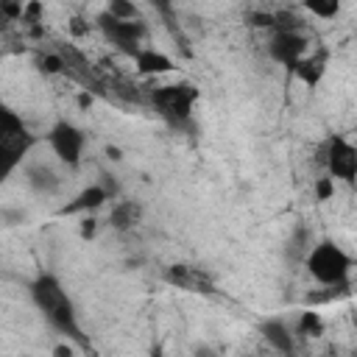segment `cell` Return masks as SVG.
<instances>
[{
    "label": "cell",
    "instance_id": "6da1fadb",
    "mask_svg": "<svg viewBox=\"0 0 357 357\" xmlns=\"http://www.w3.org/2000/svg\"><path fill=\"white\" fill-rule=\"evenodd\" d=\"M31 301L33 307L42 312V318L61 335H67L70 343H78L81 349H89V337L84 335L81 324H78V312H75V304L70 298V293L64 290L61 279L53 276V273H39L31 284Z\"/></svg>",
    "mask_w": 357,
    "mask_h": 357
},
{
    "label": "cell",
    "instance_id": "7a4b0ae2",
    "mask_svg": "<svg viewBox=\"0 0 357 357\" xmlns=\"http://www.w3.org/2000/svg\"><path fill=\"white\" fill-rule=\"evenodd\" d=\"M351 254H346L337 243L332 240H318L310 245V251L304 254V268L307 273L324 284V287H335V284H346L349 273H351Z\"/></svg>",
    "mask_w": 357,
    "mask_h": 357
},
{
    "label": "cell",
    "instance_id": "3957f363",
    "mask_svg": "<svg viewBox=\"0 0 357 357\" xmlns=\"http://www.w3.org/2000/svg\"><path fill=\"white\" fill-rule=\"evenodd\" d=\"M33 134L22 123V117L0 103V184L20 167L22 156L33 148Z\"/></svg>",
    "mask_w": 357,
    "mask_h": 357
},
{
    "label": "cell",
    "instance_id": "277c9868",
    "mask_svg": "<svg viewBox=\"0 0 357 357\" xmlns=\"http://www.w3.org/2000/svg\"><path fill=\"white\" fill-rule=\"evenodd\" d=\"M201 92L192 84H167V86H156L151 92V100L156 106V112L170 123V126H184L192 117V106L198 103Z\"/></svg>",
    "mask_w": 357,
    "mask_h": 357
},
{
    "label": "cell",
    "instance_id": "5b68a950",
    "mask_svg": "<svg viewBox=\"0 0 357 357\" xmlns=\"http://www.w3.org/2000/svg\"><path fill=\"white\" fill-rule=\"evenodd\" d=\"M321 162L329 170V178L354 181L357 178V148L346 137H329L321 148Z\"/></svg>",
    "mask_w": 357,
    "mask_h": 357
},
{
    "label": "cell",
    "instance_id": "8992f818",
    "mask_svg": "<svg viewBox=\"0 0 357 357\" xmlns=\"http://www.w3.org/2000/svg\"><path fill=\"white\" fill-rule=\"evenodd\" d=\"M84 131L78 126H73L70 120H59L50 126L47 131V145L50 151L59 156V162L70 165V167H78L81 165V153H84Z\"/></svg>",
    "mask_w": 357,
    "mask_h": 357
},
{
    "label": "cell",
    "instance_id": "52a82bcc",
    "mask_svg": "<svg viewBox=\"0 0 357 357\" xmlns=\"http://www.w3.org/2000/svg\"><path fill=\"white\" fill-rule=\"evenodd\" d=\"M98 25H100V31L106 33V39H109L112 45H117L120 50H126V53H131V56L142 47V39H145V33H148L142 22H120V20H112L109 14H100Z\"/></svg>",
    "mask_w": 357,
    "mask_h": 357
},
{
    "label": "cell",
    "instance_id": "ba28073f",
    "mask_svg": "<svg viewBox=\"0 0 357 357\" xmlns=\"http://www.w3.org/2000/svg\"><path fill=\"white\" fill-rule=\"evenodd\" d=\"M307 53V39L296 31H273L271 42H268V56L276 61V64H284L293 70V64L298 59H304Z\"/></svg>",
    "mask_w": 357,
    "mask_h": 357
},
{
    "label": "cell",
    "instance_id": "9c48e42d",
    "mask_svg": "<svg viewBox=\"0 0 357 357\" xmlns=\"http://www.w3.org/2000/svg\"><path fill=\"white\" fill-rule=\"evenodd\" d=\"M165 282L187 290V293H201V296H215V282L206 271L192 268V265H170L165 271Z\"/></svg>",
    "mask_w": 357,
    "mask_h": 357
},
{
    "label": "cell",
    "instance_id": "30bf717a",
    "mask_svg": "<svg viewBox=\"0 0 357 357\" xmlns=\"http://www.w3.org/2000/svg\"><path fill=\"white\" fill-rule=\"evenodd\" d=\"M259 335H262V340L268 343V349H271L273 354H279V357H293L296 340H293V335H290V326H287L282 318H268V321H262V324H259Z\"/></svg>",
    "mask_w": 357,
    "mask_h": 357
},
{
    "label": "cell",
    "instance_id": "8fae6325",
    "mask_svg": "<svg viewBox=\"0 0 357 357\" xmlns=\"http://www.w3.org/2000/svg\"><path fill=\"white\" fill-rule=\"evenodd\" d=\"M112 195H109V190L103 187V184H89L86 190H81L64 209H61V215H89V212H95V209H100L106 201H109Z\"/></svg>",
    "mask_w": 357,
    "mask_h": 357
},
{
    "label": "cell",
    "instance_id": "7c38bea8",
    "mask_svg": "<svg viewBox=\"0 0 357 357\" xmlns=\"http://www.w3.org/2000/svg\"><path fill=\"white\" fill-rule=\"evenodd\" d=\"M326 61H329V50L326 47H318L312 56H304L293 64V73L298 81H304L307 86H318V81L324 78L326 73Z\"/></svg>",
    "mask_w": 357,
    "mask_h": 357
},
{
    "label": "cell",
    "instance_id": "4fadbf2b",
    "mask_svg": "<svg viewBox=\"0 0 357 357\" xmlns=\"http://www.w3.org/2000/svg\"><path fill=\"white\" fill-rule=\"evenodd\" d=\"M134 64H137V70H139L142 75H165V73H170V70L176 67L173 59L165 56V53L156 50V47H139V50L134 53Z\"/></svg>",
    "mask_w": 357,
    "mask_h": 357
},
{
    "label": "cell",
    "instance_id": "5bb4252c",
    "mask_svg": "<svg viewBox=\"0 0 357 357\" xmlns=\"http://www.w3.org/2000/svg\"><path fill=\"white\" fill-rule=\"evenodd\" d=\"M142 220V204L139 201H117L109 212V223L114 231H131Z\"/></svg>",
    "mask_w": 357,
    "mask_h": 357
},
{
    "label": "cell",
    "instance_id": "9a60e30c",
    "mask_svg": "<svg viewBox=\"0 0 357 357\" xmlns=\"http://www.w3.org/2000/svg\"><path fill=\"white\" fill-rule=\"evenodd\" d=\"M28 184H31L36 192L53 195V192L61 187V178H59L47 165H33V167H28Z\"/></svg>",
    "mask_w": 357,
    "mask_h": 357
},
{
    "label": "cell",
    "instance_id": "2e32d148",
    "mask_svg": "<svg viewBox=\"0 0 357 357\" xmlns=\"http://www.w3.org/2000/svg\"><path fill=\"white\" fill-rule=\"evenodd\" d=\"M296 332L304 335V337H321V335H324V318H321L315 310H304V312L298 315Z\"/></svg>",
    "mask_w": 357,
    "mask_h": 357
},
{
    "label": "cell",
    "instance_id": "e0dca14e",
    "mask_svg": "<svg viewBox=\"0 0 357 357\" xmlns=\"http://www.w3.org/2000/svg\"><path fill=\"white\" fill-rule=\"evenodd\" d=\"M106 14H109L112 20H120V22H134V20L139 17V8H137L134 3H126V0H112V3L106 6Z\"/></svg>",
    "mask_w": 357,
    "mask_h": 357
},
{
    "label": "cell",
    "instance_id": "ac0fdd59",
    "mask_svg": "<svg viewBox=\"0 0 357 357\" xmlns=\"http://www.w3.org/2000/svg\"><path fill=\"white\" fill-rule=\"evenodd\" d=\"M304 8L310 14H315V17H321V20H329V17H335L340 11V3L337 0H307Z\"/></svg>",
    "mask_w": 357,
    "mask_h": 357
},
{
    "label": "cell",
    "instance_id": "d6986e66",
    "mask_svg": "<svg viewBox=\"0 0 357 357\" xmlns=\"http://www.w3.org/2000/svg\"><path fill=\"white\" fill-rule=\"evenodd\" d=\"M310 245H312V234L307 229H296L293 237H290V243H287V254L293 251V254H301L304 257L310 251Z\"/></svg>",
    "mask_w": 357,
    "mask_h": 357
},
{
    "label": "cell",
    "instance_id": "ffe728a7",
    "mask_svg": "<svg viewBox=\"0 0 357 357\" xmlns=\"http://www.w3.org/2000/svg\"><path fill=\"white\" fill-rule=\"evenodd\" d=\"M39 64H42V70H45L47 75H59V73H67V61H64V56H61V53H45Z\"/></svg>",
    "mask_w": 357,
    "mask_h": 357
},
{
    "label": "cell",
    "instance_id": "44dd1931",
    "mask_svg": "<svg viewBox=\"0 0 357 357\" xmlns=\"http://www.w3.org/2000/svg\"><path fill=\"white\" fill-rule=\"evenodd\" d=\"M332 195H335V181H332L329 176L315 178V198H318V201H329Z\"/></svg>",
    "mask_w": 357,
    "mask_h": 357
},
{
    "label": "cell",
    "instance_id": "7402d4cb",
    "mask_svg": "<svg viewBox=\"0 0 357 357\" xmlns=\"http://www.w3.org/2000/svg\"><path fill=\"white\" fill-rule=\"evenodd\" d=\"M42 11H45V8H42V3H25V6H22V17H20V20H22V22H39Z\"/></svg>",
    "mask_w": 357,
    "mask_h": 357
},
{
    "label": "cell",
    "instance_id": "603a6c76",
    "mask_svg": "<svg viewBox=\"0 0 357 357\" xmlns=\"http://www.w3.org/2000/svg\"><path fill=\"white\" fill-rule=\"evenodd\" d=\"M78 234H81V240H92V237L98 234V220L89 218V215H84V218H81V229H78Z\"/></svg>",
    "mask_w": 357,
    "mask_h": 357
},
{
    "label": "cell",
    "instance_id": "cb8c5ba5",
    "mask_svg": "<svg viewBox=\"0 0 357 357\" xmlns=\"http://www.w3.org/2000/svg\"><path fill=\"white\" fill-rule=\"evenodd\" d=\"M192 357H223V351L215 343H195L192 346Z\"/></svg>",
    "mask_w": 357,
    "mask_h": 357
},
{
    "label": "cell",
    "instance_id": "d4e9b609",
    "mask_svg": "<svg viewBox=\"0 0 357 357\" xmlns=\"http://www.w3.org/2000/svg\"><path fill=\"white\" fill-rule=\"evenodd\" d=\"M248 20H251V25H257V28H273V14H271V11H251Z\"/></svg>",
    "mask_w": 357,
    "mask_h": 357
},
{
    "label": "cell",
    "instance_id": "484cf974",
    "mask_svg": "<svg viewBox=\"0 0 357 357\" xmlns=\"http://www.w3.org/2000/svg\"><path fill=\"white\" fill-rule=\"evenodd\" d=\"M50 357H78V351H75V346H73L70 340H61V343L53 346Z\"/></svg>",
    "mask_w": 357,
    "mask_h": 357
},
{
    "label": "cell",
    "instance_id": "4316f807",
    "mask_svg": "<svg viewBox=\"0 0 357 357\" xmlns=\"http://www.w3.org/2000/svg\"><path fill=\"white\" fill-rule=\"evenodd\" d=\"M0 14H6L11 20H20L22 17V3H0Z\"/></svg>",
    "mask_w": 357,
    "mask_h": 357
},
{
    "label": "cell",
    "instance_id": "83f0119b",
    "mask_svg": "<svg viewBox=\"0 0 357 357\" xmlns=\"http://www.w3.org/2000/svg\"><path fill=\"white\" fill-rule=\"evenodd\" d=\"M106 156H109L112 162H120V159H123V151H120L117 145H106Z\"/></svg>",
    "mask_w": 357,
    "mask_h": 357
},
{
    "label": "cell",
    "instance_id": "f1b7e54d",
    "mask_svg": "<svg viewBox=\"0 0 357 357\" xmlns=\"http://www.w3.org/2000/svg\"><path fill=\"white\" fill-rule=\"evenodd\" d=\"M318 357H343V351H340L337 346H326V349H324Z\"/></svg>",
    "mask_w": 357,
    "mask_h": 357
},
{
    "label": "cell",
    "instance_id": "f546056e",
    "mask_svg": "<svg viewBox=\"0 0 357 357\" xmlns=\"http://www.w3.org/2000/svg\"><path fill=\"white\" fill-rule=\"evenodd\" d=\"M78 106H81V109H89V106H92V95H89V92H81V95H78Z\"/></svg>",
    "mask_w": 357,
    "mask_h": 357
},
{
    "label": "cell",
    "instance_id": "4dcf8cb0",
    "mask_svg": "<svg viewBox=\"0 0 357 357\" xmlns=\"http://www.w3.org/2000/svg\"><path fill=\"white\" fill-rule=\"evenodd\" d=\"M151 357H165V354H162V351H153V354H151Z\"/></svg>",
    "mask_w": 357,
    "mask_h": 357
},
{
    "label": "cell",
    "instance_id": "1f68e13d",
    "mask_svg": "<svg viewBox=\"0 0 357 357\" xmlns=\"http://www.w3.org/2000/svg\"><path fill=\"white\" fill-rule=\"evenodd\" d=\"M20 357H28V354H20Z\"/></svg>",
    "mask_w": 357,
    "mask_h": 357
}]
</instances>
